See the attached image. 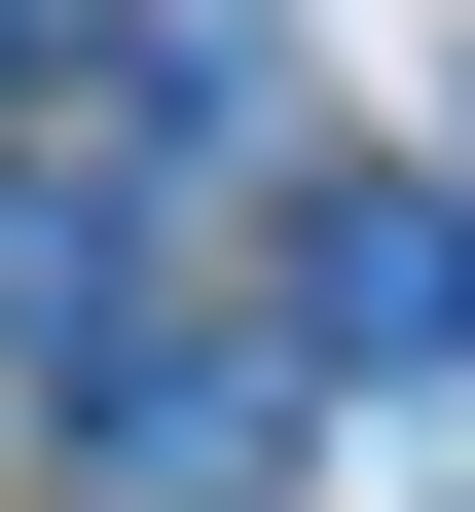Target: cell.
Wrapping results in <instances>:
<instances>
[{"label":"cell","mask_w":475,"mask_h":512,"mask_svg":"<svg viewBox=\"0 0 475 512\" xmlns=\"http://www.w3.org/2000/svg\"><path fill=\"white\" fill-rule=\"evenodd\" d=\"M293 439H329V366H293V330H147V293L74 330V476H110V512H256Z\"/></svg>","instance_id":"obj_1"},{"label":"cell","mask_w":475,"mask_h":512,"mask_svg":"<svg viewBox=\"0 0 475 512\" xmlns=\"http://www.w3.org/2000/svg\"><path fill=\"white\" fill-rule=\"evenodd\" d=\"M256 330L329 366V403H439L475 366V183L402 147V183H293V293H256Z\"/></svg>","instance_id":"obj_2"},{"label":"cell","mask_w":475,"mask_h":512,"mask_svg":"<svg viewBox=\"0 0 475 512\" xmlns=\"http://www.w3.org/2000/svg\"><path fill=\"white\" fill-rule=\"evenodd\" d=\"M110 147H147V183L256 147V0H110Z\"/></svg>","instance_id":"obj_3"}]
</instances>
